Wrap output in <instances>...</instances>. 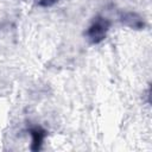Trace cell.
<instances>
[{"mask_svg": "<svg viewBox=\"0 0 152 152\" xmlns=\"http://www.w3.org/2000/svg\"><path fill=\"white\" fill-rule=\"evenodd\" d=\"M30 135L32 138V142H31V150L37 152L42 148L44 139L48 135V132L42 127V126H32L28 128Z\"/></svg>", "mask_w": 152, "mask_h": 152, "instance_id": "3957f363", "label": "cell"}, {"mask_svg": "<svg viewBox=\"0 0 152 152\" xmlns=\"http://www.w3.org/2000/svg\"><path fill=\"white\" fill-rule=\"evenodd\" d=\"M109 27H110L109 19L102 15H96L88 26L87 31L84 32V36L91 44H100L101 42L104 40L107 32L109 31Z\"/></svg>", "mask_w": 152, "mask_h": 152, "instance_id": "6da1fadb", "label": "cell"}, {"mask_svg": "<svg viewBox=\"0 0 152 152\" xmlns=\"http://www.w3.org/2000/svg\"><path fill=\"white\" fill-rule=\"evenodd\" d=\"M120 21L125 26H127L132 30H142V28H145V21L142 19V17L140 14H138L137 12H133V11L121 12Z\"/></svg>", "mask_w": 152, "mask_h": 152, "instance_id": "7a4b0ae2", "label": "cell"}, {"mask_svg": "<svg viewBox=\"0 0 152 152\" xmlns=\"http://www.w3.org/2000/svg\"><path fill=\"white\" fill-rule=\"evenodd\" d=\"M58 0H36V4L39 6V7H44V8H48V7H51L53 6Z\"/></svg>", "mask_w": 152, "mask_h": 152, "instance_id": "277c9868", "label": "cell"}]
</instances>
